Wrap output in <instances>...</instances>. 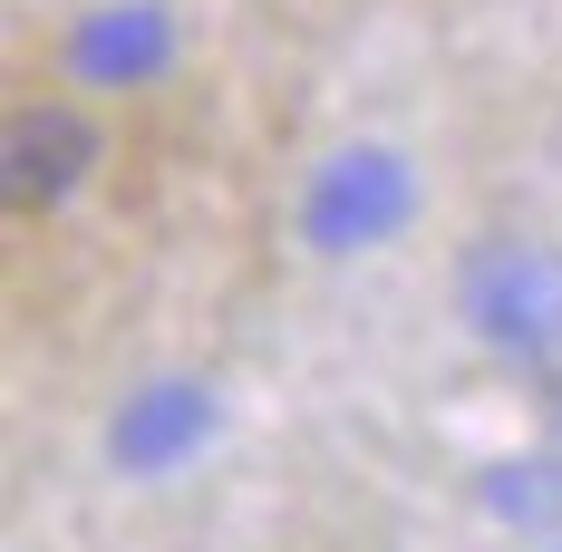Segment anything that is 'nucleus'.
<instances>
[{"mask_svg": "<svg viewBox=\"0 0 562 552\" xmlns=\"http://www.w3.org/2000/svg\"><path fill=\"white\" fill-rule=\"evenodd\" d=\"M407 214H417V174H407V156H389V146L330 156V166L311 174V194H301V233H311L321 252H369V243H389Z\"/></svg>", "mask_w": 562, "mask_h": 552, "instance_id": "1", "label": "nucleus"}, {"mask_svg": "<svg viewBox=\"0 0 562 552\" xmlns=\"http://www.w3.org/2000/svg\"><path fill=\"white\" fill-rule=\"evenodd\" d=\"M88 166H98V126L78 108H20L10 136H0V194H10V214L68 204L88 184Z\"/></svg>", "mask_w": 562, "mask_h": 552, "instance_id": "2", "label": "nucleus"}, {"mask_svg": "<svg viewBox=\"0 0 562 552\" xmlns=\"http://www.w3.org/2000/svg\"><path fill=\"white\" fill-rule=\"evenodd\" d=\"M465 311H475V330L505 339V349H543L562 330V272L543 252H524V243H495V252L465 262Z\"/></svg>", "mask_w": 562, "mask_h": 552, "instance_id": "3", "label": "nucleus"}, {"mask_svg": "<svg viewBox=\"0 0 562 552\" xmlns=\"http://www.w3.org/2000/svg\"><path fill=\"white\" fill-rule=\"evenodd\" d=\"M204 437H214V397H204V387H184V379H166V387H146V397H126V407H116L108 455L126 465V475H166L175 455H194Z\"/></svg>", "mask_w": 562, "mask_h": 552, "instance_id": "4", "label": "nucleus"}, {"mask_svg": "<svg viewBox=\"0 0 562 552\" xmlns=\"http://www.w3.org/2000/svg\"><path fill=\"white\" fill-rule=\"evenodd\" d=\"M166 58H175V20L156 0H116L98 20H78V40H68V68L98 88H146Z\"/></svg>", "mask_w": 562, "mask_h": 552, "instance_id": "5", "label": "nucleus"}]
</instances>
